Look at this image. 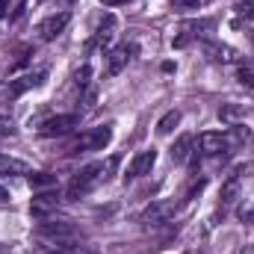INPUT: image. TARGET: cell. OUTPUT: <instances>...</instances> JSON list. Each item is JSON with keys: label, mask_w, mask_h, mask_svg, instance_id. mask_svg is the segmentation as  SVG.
<instances>
[{"label": "cell", "mask_w": 254, "mask_h": 254, "mask_svg": "<svg viewBox=\"0 0 254 254\" xmlns=\"http://www.w3.org/2000/svg\"><path fill=\"white\" fill-rule=\"evenodd\" d=\"M107 178V163H89V166H83L74 178H71V184H68V201H77V198H83L86 192H92L101 181Z\"/></svg>", "instance_id": "cell-1"}, {"label": "cell", "mask_w": 254, "mask_h": 254, "mask_svg": "<svg viewBox=\"0 0 254 254\" xmlns=\"http://www.w3.org/2000/svg\"><path fill=\"white\" fill-rule=\"evenodd\" d=\"M39 237L51 240L54 246H65V243H80V228L68 219H42L39 225Z\"/></svg>", "instance_id": "cell-2"}, {"label": "cell", "mask_w": 254, "mask_h": 254, "mask_svg": "<svg viewBox=\"0 0 254 254\" xmlns=\"http://www.w3.org/2000/svg\"><path fill=\"white\" fill-rule=\"evenodd\" d=\"M110 139H113V127H110V125L92 127V130H86L80 139H74V142L68 145V154H83V151H104V148L110 145Z\"/></svg>", "instance_id": "cell-3"}, {"label": "cell", "mask_w": 254, "mask_h": 254, "mask_svg": "<svg viewBox=\"0 0 254 254\" xmlns=\"http://www.w3.org/2000/svg\"><path fill=\"white\" fill-rule=\"evenodd\" d=\"M172 216H175V201L160 198V201H154V204L142 213V225H145V228H157V225L172 222Z\"/></svg>", "instance_id": "cell-4"}, {"label": "cell", "mask_w": 254, "mask_h": 254, "mask_svg": "<svg viewBox=\"0 0 254 254\" xmlns=\"http://www.w3.org/2000/svg\"><path fill=\"white\" fill-rule=\"evenodd\" d=\"M63 204L60 192H39L33 201H30V216L36 219H51V213H57Z\"/></svg>", "instance_id": "cell-5"}, {"label": "cell", "mask_w": 254, "mask_h": 254, "mask_svg": "<svg viewBox=\"0 0 254 254\" xmlns=\"http://www.w3.org/2000/svg\"><path fill=\"white\" fill-rule=\"evenodd\" d=\"M154 163H157V151H154V148H145V151H139V154L130 160V166H127L125 181H136V178L148 175V172L154 169Z\"/></svg>", "instance_id": "cell-6"}, {"label": "cell", "mask_w": 254, "mask_h": 254, "mask_svg": "<svg viewBox=\"0 0 254 254\" xmlns=\"http://www.w3.org/2000/svg\"><path fill=\"white\" fill-rule=\"evenodd\" d=\"M77 125H80V119H77L74 113L54 116V119L42 122V136H48V139H54V136H65V133H71V130H74Z\"/></svg>", "instance_id": "cell-7"}, {"label": "cell", "mask_w": 254, "mask_h": 254, "mask_svg": "<svg viewBox=\"0 0 254 254\" xmlns=\"http://www.w3.org/2000/svg\"><path fill=\"white\" fill-rule=\"evenodd\" d=\"M195 151H201V154H207V157H216V154H225V151H231V148H228L225 133L207 130V133L198 136V148H195Z\"/></svg>", "instance_id": "cell-8"}, {"label": "cell", "mask_w": 254, "mask_h": 254, "mask_svg": "<svg viewBox=\"0 0 254 254\" xmlns=\"http://www.w3.org/2000/svg\"><path fill=\"white\" fill-rule=\"evenodd\" d=\"M68 21H71V12H57V15H48V18L39 24V39H45V42L57 39L65 27H68Z\"/></svg>", "instance_id": "cell-9"}, {"label": "cell", "mask_w": 254, "mask_h": 254, "mask_svg": "<svg viewBox=\"0 0 254 254\" xmlns=\"http://www.w3.org/2000/svg\"><path fill=\"white\" fill-rule=\"evenodd\" d=\"M201 48H204V54H207L213 63H222V65L237 63V51H234V48H228V45H219V42H210V39H207Z\"/></svg>", "instance_id": "cell-10"}, {"label": "cell", "mask_w": 254, "mask_h": 254, "mask_svg": "<svg viewBox=\"0 0 254 254\" xmlns=\"http://www.w3.org/2000/svg\"><path fill=\"white\" fill-rule=\"evenodd\" d=\"M45 71H36V74H24V77H18L15 83H9V98H18V95H24L27 89H36V86H42L45 83Z\"/></svg>", "instance_id": "cell-11"}, {"label": "cell", "mask_w": 254, "mask_h": 254, "mask_svg": "<svg viewBox=\"0 0 254 254\" xmlns=\"http://www.w3.org/2000/svg\"><path fill=\"white\" fill-rule=\"evenodd\" d=\"M225 139H228V148H249L254 142V136H252V130L243 125H231L228 130H225Z\"/></svg>", "instance_id": "cell-12"}, {"label": "cell", "mask_w": 254, "mask_h": 254, "mask_svg": "<svg viewBox=\"0 0 254 254\" xmlns=\"http://www.w3.org/2000/svg\"><path fill=\"white\" fill-rule=\"evenodd\" d=\"M116 27H119L116 15H104V18H101V24H98V33H95V39H92V45L107 48V45L113 42V36H116Z\"/></svg>", "instance_id": "cell-13"}, {"label": "cell", "mask_w": 254, "mask_h": 254, "mask_svg": "<svg viewBox=\"0 0 254 254\" xmlns=\"http://www.w3.org/2000/svg\"><path fill=\"white\" fill-rule=\"evenodd\" d=\"M192 145H195L192 133H181V136L175 139V145H172V160H175V163H187L192 157Z\"/></svg>", "instance_id": "cell-14"}, {"label": "cell", "mask_w": 254, "mask_h": 254, "mask_svg": "<svg viewBox=\"0 0 254 254\" xmlns=\"http://www.w3.org/2000/svg\"><path fill=\"white\" fill-rule=\"evenodd\" d=\"M0 175H33L24 160H15L9 154H0Z\"/></svg>", "instance_id": "cell-15"}, {"label": "cell", "mask_w": 254, "mask_h": 254, "mask_svg": "<svg viewBox=\"0 0 254 254\" xmlns=\"http://www.w3.org/2000/svg\"><path fill=\"white\" fill-rule=\"evenodd\" d=\"M219 119H222L225 125H240V122L246 119V107H243V104H222Z\"/></svg>", "instance_id": "cell-16"}, {"label": "cell", "mask_w": 254, "mask_h": 254, "mask_svg": "<svg viewBox=\"0 0 254 254\" xmlns=\"http://www.w3.org/2000/svg\"><path fill=\"white\" fill-rule=\"evenodd\" d=\"M127 65V48H116L113 54H110V63H107V74L110 77H116V74H122Z\"/></svg>", "instance_id": "cell-17"}, {"label": "cell", "mask_w": 254, "mask_h": 254, "mask_svg": "<svg viewBox=\"0 0 254 254\" xmlns=\"http://www.w3.org/2000/svg\"><path fill=\"white\" fill-rule=\"evenodd\" d=\"M240 198V175H231L228 181H225V187H222V204L228 207V204H234Z\"/></svg>", "instance_id": "cell-18"}, {"label": "cell", "mask_w": 254, "mask_h": 254, "mask_svg": "<svg viewBox=\"0 0 254 254\" xmlns=\"http://www.w3.org/2000/svg\"><path fill=\"white\" fill-rule=\"evenodd\" d=\"M30 187L33 190H51V187H57V175H51V172H33L30 175Z\"/></svg>", "instance_id": "cell-19"}, {"label": "cell", "mask_w": 254, "mask_h": 254, "mask_svg": "<svg viewBox=\"0 0 254 254\" xmlns=\"http://www.w3.org/2000/svg\"><path fill=\"white\" fill-rule=\"evenodd\" d=\"M178 125H181V113H178V110H169V113L157 122V133H160V136H169Z\"/></svg>", "instance_id": "cell-20"}, {"label": "cell", "mask_w": 254, "mask_h": 254, "mask_svg": "<svg viewBox=\"0 0 254 254\" xmlns=\"http://www.w3.org/2000/svg\"><path fill=\"white\" fill-rule=\"evenodd\" d=\"M51 254H98L92 246H80V243H65V246H54Z\"/></svg>", "instance_id": "cell-21"}, {"label": "cell", "mask_w": 254, "mask_h": 254, "mask_svg": "<svg viewBox=\"0 0 254 254\" xmlns=\"http://www.w3.org/2000/svg\"><path fill=\"white\" fill-rule=\"evenodd\" d=\"M187 30L192 33V39L195 36H210L213 30H216V21H190V24H184Z\"/></svg>", "instance_id": "cell-22"}, {"label": "cell", "mask_w": 254, "mask_h": 254, "mask_svg": "<svg viewBox=\"0 0 254 254\" xmlns=\"http://www.w3.org/2000/svg\"><path fill=\"white\" fill-rule=\"evenodd\" d=\"M15 133H18L15 122H12L9 116H0V139H3V136H15Z\"/></svg>", "instance_id": "cell-23"}, {"label": "cell", "mask_w": 254, "mask_h": 254, "mask_svg": "<svg viewBox=\"0 0 254 254\" xmlns=\"http://www.w3.org/2000/svg\"><path fill=\"white\" fill-rule=\"evenodd\" d=\"M237 80H240V86L254 89V71H252V68H240V71H237Z\"/></svg>", "instance_id": "cell-24"}, {"label": "cell", "mask_w": 254, "mask_h": 254, "mask_svg": "<svg viewBox=\"0 0 254 254\" xmlns=\"http://www.w3.org/2000/svg\"><path fill=\"white\" fill-rule=\"evenodd\" d=\"M89 77H92V68L83 65V68L77 71V86H80V89H89Z\"/></svg>", "instance_id": "cell-25"}, {"label": "cell", "mask_w": 254, "mask_h": 254, "mask_svg": "<svg viewBox=\"0 0 254 254\" xmlns=\"http://www.w3.org/2000/svg\"><path fill=\"white\" fill-rule=\"evenodd\" d=\"M237 12H240L243 18H249V21H254V0H243V3L237 6Z\"/></svg>", "instance_id": "cell-26"}, {"label": "cell", "mask_w": 254, "mask_h": 254, "mask_svg": "<svg viewBox=\"0 0 254 254\" xmlns=\"http://www.w3.org/2000/svg\"><path fill=\"white\" fill-rule=\"evenodd\" d=\"M204 0H172V9H198Z\"/></svg>", "instance_id": "cell-27"}, {"label": "cell", "mask_w": 254, "mask_h": 254, "mask_svg": "<svg viewBox=\"0 0 254 254\" xmlns=\"http://www.w3.org/2000/svg\"><path fill=\"white\" fill-rule=\"evenodd\" d=\"M240 219H243L246 225H252L254 222V207H240Z\"/></svg>", "instance_id": "cell-28"}, {"label": "cell", "mask_w": 254, "mask_h": 254, "mask_svg": "<svg viewBox=\"0 0 254 254\" xmlns=\"http://www.w3.org/2000/svg\"><path fill=\"white\" fill-rule=\"evenodd\" d=\"M9 201H12V198H9V192L0 187V207H3V204H9Z\"/></svg>", "instance_id": "cell-29"}, {"label": "cell", "mask_w": 254, "mask_h": 254, "mask_svg": "<svg viewBox=\"0 0 254 254\" xmlns=\"http://www.w3.org/2000/svg\"><path fill=\"white\" fill-rule=\"evenodd\" d=\"M6 12H9V0H0V18H3Z\"/></svg>", "instance_id": "cell-30"}, {"label": "cell", "mask_w": 254, "mask_h": 254, "mask_svg": "<svg viewBox=\"0 0 254 254\" xmlns=\"http://www.w3.org/2000/svg\"><path fill=\"white\" fill-rule=\"evenodd\" d=\"M104 6H122V3H127V0H101Z\"/></svg>", "instance_id": "cell-31"}, {"label": "cell", "mask_w": 254, "mask_h": 254, "mask_svg": "<svg viewBox=\"0 0 254 254\" xmlns=\"http://www.w3.org/2000/svg\"><path fill=\"white\" fill-rule=\"evenodd\" d=\"M252 45H254V33H252Z\"/></svg>", "instance_id": "cell-32"}, {"label": "cell", "mask_w": 254, "mask_h": 254, "mask_svg": "<svg viewBox=\"0 0 254 254\" xmlns=\"http://www.w3.org/2000/svg\"><path fill=\"white\" fill-rule=\"evenodd\" d=\"M187 254H195V252H187Z\"/></svg>", "instance_id": "cell-33"}]
</instances>
